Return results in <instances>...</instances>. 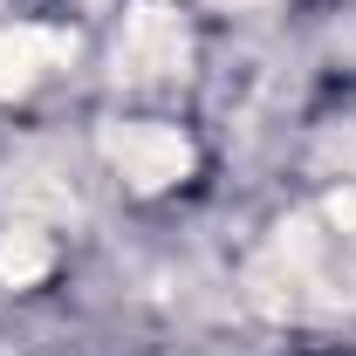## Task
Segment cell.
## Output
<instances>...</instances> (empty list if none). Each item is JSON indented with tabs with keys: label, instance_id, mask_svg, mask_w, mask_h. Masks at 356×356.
I'll use <instances>...</instances> for the list:
<instances>
[{
	"label": "cell",
	"instance_id": "cell-1",
	"mask_svg": "<svg viewBox=\"0 0 356 356\" xmlns=\"http://www.w3.org/2000/svg\"><path fill=\"white\" fill-rule=\"evenodd\" d=\"M185 21L165 0H137L124 14V42H117V76L124 83H172L185 76Z\"/></svg>",
	"mask_w": 356,
	"mask_h": 356
},
{
	"label": "cell",
	"instance_id": "cell-2",
	"mask_svg": "<svg viewBox=\"0 0 356 356\" xmlns=\"http://www.w3.org/2000/svg\"><path fill=\"white\" fill-rule=\"evenodd\" d=\"M103 158L131 178L137 192H165L192 172V144L172 124H110L103 131Z\"/></svg>",
	"mask_w": 356,
	"mask_h": 356
},
{
	"label": "cell",
	"instance_id": "cell-3",
	"mask_svg": "<svg viewBox=\"0 0 356 356\" xmlns=\"http://www.w3.org/2000/svg\"><path fill=\"white\" fill-rule=\"evenodd\" d=\"M62 55H76V35L55 28H0V103L42 83V69H55Z\"/></svg>",
	"mask_w": 356,
	"mask_h": 356
},
{
	"label": "cell",
	"instance_id": "cell-4",
	"mask_svg": "<svg viewBox=\"0 0 356 356\" xmlns=\"http://www.w3.org/2000/svg\"><path fill=\"white\" fill-rule=\"evenodd\" d=\"M48 267H55L48 233H35V226H14V233H0V281H7V288H28V281H42Z\"/></svg>",
	"mask_w": 356,
	"mask_h": 356
},
{
	"label": "cell",
	"instance_id": "cell-5",
	"mask_svg": "<svg viewBox=\"0 0 356 356\" xmlns=\"http://www.w3.org/2000/svg\"><path fill=\"white\" fill-rule=\"evenodd\" d=\"M322 151H329V158H343V172H356V137H329Z\"/></svg>",
	"mask_w": 356,
	"mask_h": 356
},
{
	"label": "cell",
	"instance_id": "cell-6",
	"mask_svg": "<svg viewBox=\"0 0 356 356\" xmlns=\"http://www.w3.org/2000/svg\"><path fill=\"white\" fill-rule=\"evenodd\" d=\"M233 7H247V0H233Z\"/></svg>",
	"mask_w": 356,
	"mask_h": 356
}]
</instances>
